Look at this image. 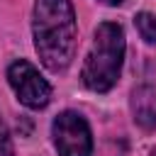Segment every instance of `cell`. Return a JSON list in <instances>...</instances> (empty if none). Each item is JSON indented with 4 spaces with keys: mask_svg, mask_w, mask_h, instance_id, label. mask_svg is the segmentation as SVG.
I'll return each instance as SVG.
<instances>
[{
    "mask_svg": "<svg viewBox=\"0 0 156 156\" xmlns=\"http://www.w3.org/2000/svg\"><path fill=\"white\" fill-rule=\"evenodd\" d=\"M34 49L41 63L58 73L76 54V15L71 0H37L32 20Z\"/></svg>",
    "mask_w": 156,
    "mask_h": 156,
    "instance_id": "obj_1",
    "label": "cell"
},
{
    "mask_svg": "<svg viewBox=\"0 0 156 156\" xmlns=\"http://www.w3.org/2000/svg\"><path fill=\"white\" fill-rule=\"evenodd\" d=\"M124 29L117 22H102L95 29L90 51L83 61L80 78L93 93H107L115 88L124 63Z\"/></svg>",
    "mask_w": 156,
    "mask_h": 156,
    "instance_id": "obj_2",
    "label": "cell"
},
{
    "mask_svg": "<svg viewBox=\"0 0 156 156\" xmlns=\"http://www.w3.org/2000/svg\"><path fill=\"white\" fill-rule=\"evenodd\" d=\"M51 136L58 156H90L93 154V134L88 122L73 112H61L51 124Z\"/></svg>",
    "mask_w": 156,
    "mask_h": 156,
    "instance_id": "obj_3",
    "label": "cell"
},
{
    "mask_svg": "<svg viewBox=\"0 0 156 156\" xmlns=\"http://www.w3.org/2000/svg\"><path fill=\"white\" fill-rule=\"evenodd\" d=\"M7 80L17 95V100L32 110H41L49 105L51 100V85L46 83V78L24 58L15 61L7 68Z\"/></svg>",
    "mask_w": 156,
    "mask_h": 156,
    "instance_id": "obj_4",
    "label": "cell"
},
{
    "mask_svg": "<svg viewBox=\"0 0 156 156\" xmlns=\"http://www.w3.org/2000/svg\"><path fill=\"white\" fill-rule=\"evenodd\" d=\"M134 119L144 127L151 129L156 127V95L151 88H139L134 93Z\"/></svg>",
    "mask_w": 156,
    "mask_h": 156,
    "instance_id": "obj_5",
    "label": "cell"
},
{
    "mask_svg": "<svg viewBox=\"0 0 156 156\" xmlns=\"http://www.w3.org/2000/svg\"><path fill=\"white\" fill-rule=\"evenodd\" d=\"M134 24L141 34V39H146L149 44H156V15L151 12H139L134 17Z\"/></svg>",
    "mask_w": 156,
    "mask_h": 156,
    "instance_id": "obj_6",
    "label": "cell"
},
{
    "mask_svg": "<svg viewBox=\"0 0 156 156\" xmlns=\"http://www.w3.org/2000/svg\"><path fill=\"white\" fill-rule=\"evenodd\" d=\"M0 156H15L12 139H10V132H7V127H5L2 119H0Z\"/></svg>",
    "mask_w": 156,
    "mask_h": 156,
    "instance_id": "obj_7",
    "label": "cell"
},
{
    "mask_svg": "<svg viewBox=\"0 0 156 156\" xmlns=\"http://www.w3.org/2000/svg\"><path fill=\"white\" fill-rule=\"evenodd\" d=\"M100 2H102V5H112V7H115V5H122L124 0H100Z\"/></svg>",
    "mask_w": 156,
    "mask_h": 156,
    "instance_id": "obj_8",
    "label": "cell"
},
{
    "mask_svg": "<svg viewBox=\"0 0 156 156\" xmlns=\"http://www.w3.org/2000/svg\"><path fill=\"white\" fill-rule=\"evenodd\" d=\"M151 156H156V149H154V151H151Z\"/></svg>",
    "mask_w": 156,
    "mask_h": 156,
    "instance_id": "obj_9",
    "label": "cell"
}]
</instances>
